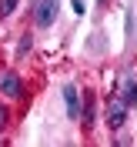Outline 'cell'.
<instances>
[{"instance_id":"obj_1","label":"cell","mask_w":137,"mask_h":147,"mask_svg":"<svg viewBox=\"0 0 137 147\" xmlns=\"http://www.w3.org/2000/svg\"><path fill=\"white\" fill-rule=\"evenodd\" d=\"M60 17V0H37L34 3V24L37 27H54Z\"/></svg>"},{"instance_id":"obj_2","label":"cell","mask_w":137,"mask_h":147,"mask_svg":"<svg viewBox=\"0 0 137 147\" xmlns=\"http://www.w3.org/2000/svg\"><path fill=\"white\" fill-rule=\"evenodd\" d=\"M0 94L10 97V100H20V97H24V84H20L17 70H3L0 74Z\"/></svg>"},{"instance_id":"obj_3","label":"cell","mask_w":137,"mask_h":147,"mask_svg":"<svg viewBox=\"0 0 137 147\" xmlns=\"http://www.w3.org/2000/svg\"><path fill=\"white\" fill-rule=\"evenodd\" d=\"M64 107H67V117L70 120H80V107H84V97L74 84H64Z\"/></svg>"},{"instance_id":"obj_4","label":"cell","mask_w":137,"mask_h":147,"mask_svg":"<svg viewBox=\"0 0 137 147\" xmlns=\"http://www.w3.org/2000/svg\"><path fill=\"white\" fill-rule=\"evenodd\" d=\"M127 104L120 100V97H114V100H110V114H107V127L110 130H120L124 127V124H127Z\"/></svg>"},{"instance_id":"obj_5","label":"cell","mask_w":137,"mask_h":147,"mask_svg":"<svg viewBox=\"0 0 137 147\" xmlns=\"http://www.w3.org/2000/svg\"><path fill=\"white\" fill-rule=\"evenodd\" d=\"M117 97L127 104V107H137V77H134V74H130V77H124V87H120Z\"/></svg>"},{"instance_id":"obj_6","label":"cell","mask_w":137,"mask_h":147,"mask_svg":"<svg viewBox=\"0 0 137 147\" xmlns=\"http://www.w3.org/2000/svg\"><path fill=\"white\" fill-rule=\"evenodd\" d=\"M94 107H97V100H94V94H84V107H80V120H84V127H94Z\"/></svg>"},{"instance_id":"obj_7","label":"cell","mask_w":137,"mask_h":147,"mask_svg":"<svg viewBox=\"0 0 137 147\" xmlns=\"http://www.w3.org/2000/svg\"><path fill=\"white\" fill-rule=\"evenodd\" d=\"M30 44H34V37L24 34V37L17 40V57H27V54H30Z\"/></svg>"},{"instance_id":"obj_8","label":"cell","mask_w":137,"mask_h":147,"mask_svg":"<svg viewBox=\"0 0 137 147\" xmlns=\"http://www.w3.org/2000/svg\"><path fill=\"white\" fill-rule=\"evenodd\" d=\"M17 3H20V0H0V20H7L10 13L17 10Z\"/></svg>"},{"instance_id":"obj_9","label":"cell","mask_w":137,"mask_h":147,"mask_svg":"<svg viewBox=\"0 0 137 147\" xmlns=\"http://www.w3.org/2000/svg\"><path fill=\"white\" fill-rule=\"evenodd\" d=\"M70 7H74V13H77V17H84V13H87V3H84V0H70Z\"/></svg>"},{"instance_id":"obj_10","label":"cell","mask_w":137,"mask_h":147,"mask_svg":"<svg viewBox=\"0 0 137 147\" xmlns=\"http://www.w3.org/2000/svg\"><path fill=\"white\" fill-rule=\"evenodd\" d=\"M7 127V107H3V104H0V130Z\"/></svg>"},{"instance_id":"obj_11","label":"cell","mask_w":137,"mask_h":147,"mask_svg":"<svg viewBox=\"0 0 137 147\" xmlns=\"http://www.w3.org/2000/svg\"><path fill=\"white\" fill-rule=\"evenodd\" d=\"M101 3H107V0H101Z\"/></svg>"}]
</instances>
